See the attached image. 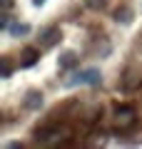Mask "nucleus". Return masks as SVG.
<instances>
[{"instance_id": "obj_1", "label": "nucleus", "mask_w": 142, "mask_h": 149, "mask_svg": "<svg viewBox=\"0 0 142 149\" xmlns=\"http://www.w3.org/2000/svg\"><path fill=\"white\" fill-rule=\"evenodd\" d=\"M135 124H137L135 107H130V104L115 107V112H112V129H115V132L125 134V132H130V129H135Z\"/></svg>"}, {"instance_id": "obj_2", "label": "nucleus", "mask_w": 142, "mask_h": 149, "mask_svg": "<svg viewBox=\"0 0 142 149\" xmlns=\"http://www.w3.org/2000/svg\"><path fill=\"white\" fill-rule=\"evenodd\" d=\"M63 137H65V129L63 127H42V129H37V134H35V139L40 144H45V147H55V144H60Z\"/></svg>"}, {"instance_id": "obj_3", "label": "nucleus", "mask_w": 142, "mask_h": 149, "mask_svg": "<svg viewBox=\"0 0 142 149\" xmlns=\"http://www.w3.org/2000/svg\"><path fill=\"white\" fill-rule=\"evenodd\" d=\"M60 37H63L60 27H58V25H50V27H45V30H42V40H40V45H42V47H53Z\"/></svg>"}, {"instance_id": "obj_4", "label": "nucleus", "mask_w": 142, "mask_h": 149, "mask_svg": "<svg viewBox=\"0 0 142 149\" xmlns=\"http://www.w3.org/2000/svg\"><path fill=\"white\" fill-rule=\"evenodd\" d=\"M40 60V50L37 47H22L20 52V67H32Z\"/></svg>"}, {"instance_id": "obj_5", "label": "nucleus", "mask_w": 142, "mask_h": 149, "mask_svg": "<svg viewBox=\"0 0 142 149\" xmlns=\"http://www.w3.org/2000/svg\"><path fill=\"white\" fill-rule=\"evenodd\" d=\"M42 102H45V100H42V92H37V90H30L25 95V107H27V109H40Z\"/></svg>"}, {"instance_id": "obj_6", "label": "nucleus", "mask_w": 142, "mask_h": 149, "mask_svg": "<svg viewBox=\"0 0 142 149\" xmlns=\"http://www.w3.org/2000/svg\"><path fill=\"white\" fill-rule=\"evenodd\" d=\"M77 62H80V57L75 52H63L60 55V70H72Z\"/></svg>"}, {"instance_id": "obj_7", "label": "nucleus", "mask_w": 142, "mask_h": 149, "mask_svg": "<svg viewBox=\"0 0 142 149\" xmlns=\"http://www.w3.org/2000/svg\"><path fill=\"white\" fill-rule=\"evenodd\" d=\"M122 87H125V90H137V87H142V77H137V74L127 72V77L122 80Z\"/></svg>"}, {"instance_id": "obj_8", "label": "nucleus", "mask_w": 142, "mask_h": 149, "mask_svg": "<svg viewBox=\"0 0 142 149\" xmlns=\"http://www.w3.org/2000/svg\"><path fill=\"white\" fill-rule=\"evenodd\" d=\"M80 80L87 82V85H100V72H97V70H85V72L80 74Z\"/></svg>"}, {"instance_id": "obj_9", "label": "nucleus", "mask_w": 142, "mask_h": 149, "mask_svg": "<svg viewBox=\"0 0 142 149\" xmlns=\"http://www.w3.org/2000/svg\"><path fill=\"white\" fill-rule=\"evenodd\" d=\"M115 20H117V22H125V25H127V22L132 20V10H130L127 5L117 8V10H115Z\"/></svg>"}, {"instance_id": "obj_10", "label": "nucleus", "mask_w": 142, "mask_h": 149, "mask_svg": "<svg viewBox=\"0 0 142 149\" xmlns=\"http://www.w3.org/2000/svg\"><path fill=\"white\" fill-rule=\"evenodd\" d=\"M85 5H87L90 10H100V8L105 5V0H85Z\"/></svg>"}, {"instance_id": "obj_11", "label": "nucleus", "mask_w": 142, "mask_h": 149, "mask_svg": "<svg viewBox=\"0 0 142 149\" xmlns=\"http://www.w3.org/2000/svg\"><path fill=\"white\" fill-rule=\"evenodd\" d=\"M27 30H30L27 25H13V35H15V37H18V35H25Z\"/></svg>"}, {"instance_id": "obj_12", "label": "nucleus", "mask_w": 142, "mask_h": 149, "mask_svg": "<svg viewBox=\"0 0 142 149\" xmlns=\"http://www.w3.org/2000/svg\"><path fill=\"white\" fill-rule=\"evenodd\" d=\"M3 77H10V62L3 60Z\"/></svg>"}, {"instance_id": "obj_13", "label": "nucleus", "mask_w": 142, "mask_h": 149, "mask_svg": "<svg viewBox=\"0 0 142 149\" xmlns=\"http://www.w3.org/2000/svg\"><path fill=\"white\" fill-rule=\"evenodd\" d=\"M0 5H3V10H13V0H0Z\"/></svg>"}, {"instance_id": "obj_14", "label": "nucleus", "mask_w": 142, "mask_h": 149, "mask_svg": "<svg viewBox=\"0 0 142 149\" xmlns=\"http://www.w3.org/2000/svg\"><path fill=\"white\" fill-rule=\"evenodd\" d=\"M42 3H45V0H32V5H35V8H40Z\"/></svg>"}]
</instances>
